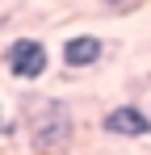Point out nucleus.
Wrapping results in <instances>:
<instances>
[{"label":"nucleus","instance_id":"0eeeda50","mask_svg":"<svg viewBox=\"0 0 151 155\" xmlns=\"http://www.w3.org/2000/svg\"><path fill=\"white\" fill-rule=\"evenodd\" d=\"M147 80H151V76H147Z\"/></svg>","mask_w":151,"mask_h":155},{"label":"nucleus","instance_id":"20e7f679","mask_svg":"<svg viewBox=\"0 0 151 155\" xmlns=\"http://www.w3.org/2000/svg\"><path fill=\"white\" fill-rule=\"evenodd\" d=\"M101 54H105V42H101L97 34H72L59 46V63L67 71H88V67L101 63Z\"/></svg>","mask_w":151,"mask_h":155},{"label":"nucleus","instance_id":"423d86ee","mask_svg":"<svg viewBox=\"0 0 151 155\" xmlns=\"http://www.w3.org/2000/svg\"><path fill=\"white\" fill-rule=\"evenodd\" d=\"M4 126H8V122H4V105H0V134H4Z\"/></svg>","mask_w":151,"mask_h":155},{"label":"nucleus","instance_id":"39448f33","mask_svg":"<svg viewBox=\"0 0 151 155\" xmlns=\"http://www.w3.org/2000/svg\"><path fill=\"white\" fill-rule=\"evenodd\" d=\"M101 4H105V8H126L130 0H101Z\"/></svg>","mask_w":151,"mask_h":155},{"label":"nucleus","instance_id":"f03ea898","mask_svg":"<svg viewBox=\"0 0 151 155\" xmlns=\"http://www.w3.org/2000/svg\"><path fill=\"white\" fill-rule=\"evenodd\" d=\"M0 59H4V71L13 80H21V84H38L50 71V51L38 38H13Z\"/></svg>","mask_w":151,"mask_h":155},{"label":"nucleus","instance_id":"f257e3e1","mask_svg":"<svg viewBox=\"0 0 151 155\" xmlns=\"http://www.w3.org/2000/svg\"><path fill=\"white\" fill-rule=\"evenodd\" d=\"M25 134H29L34 151H42V155L67 151L72 138H76V117H72V109H67V101H59V97L34 101L29 113H25Z\"/></svg>","mask_w":151,"mask_h":155},{"label":"nucleus","instance_id":"7ed1b4c3","mask_svg":"<svg viewBox=\"0 0 151 155\" xmlns=\"http://www.w3.org/2000/svg\"><path fill=\"white\" fill-rule=\"evenodd\" d=\"M101 130L109 138H151V113L143 105H113L101 117Z\"/></svg>","mask_w":151,"mask_h":155}]
</instances>
